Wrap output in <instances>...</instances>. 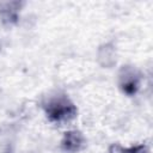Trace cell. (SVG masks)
I'll return each mask as SVG.
<instances>
[{
	"mask_svg": "<svg viewBox=\"0 0 153 153\" xmlns=\"http://www.w3.org/2000/svg\"><path fill=\"white\" fill-rule=\"evenodd\" d=\"M45 114L51 122L66 123L76 116V106L65 96H57L48 100L44 105Z\"/></svg>",
	"mask_w": 153,
	"mask_h": 153,
	"instance_id": "obj_1",
	"label": "cell"
},
{
	"mask_svg": "<svg viewBox=\"0 0 153 153\" xmlns=\"http://www.w3.org/2000/svg\"><path fill=\"white\" fill-rule=\"evenodd\" d=\"M140 74L135 68L123 66L120 72V87L126 94L133 96L140 87Z\"/></svg>",
	"mask_w": 153,
	"mask_h": 153,
	"instance_id": "obj_2",
	"label": "cell"
},
{
	"mask_svg": "<svg viewBox=\"0 0 153 153\" xmlns=\"http://www.w3.org/2000/svg\"><path fill=\"white\" fill-rule=\"evenodd\" d=\"M62 148L66 152H71V153H75L79 152L80 149L84 148L85 146V139L82 136V134L78 130H69L66 131L63 135V139L61 141Z\"/></svg>",
	"mask_w": 153,
	"mask_h": 153,
	"instance_id": "obj_3",
	"label": "cell"
},
{
	"mask_svg": "<svg viewBox=\"0 0 153 153\" xmlns=\"http://www.w3.org/2000/svg\"><path fill=\"white\" fill-rule=\"evenodd\" d=\"M109 153H148V147L146 145H137L130 148H123L118 145H111Z\"/></svg>",
	"mask_w": 153,
	"mask_h": 153,
	"instance_id": "obj_4",
	"label": "cell"
},
{
	"mask_svg": "<svg viewBox=\"0 0 153 153\" xmlns=\"http://www.w3.org/2000/svg\"><path fill=\"white\" fill-rule=\"evenodd\" d=\"M7 8H2L1 10V16L4 18L5 22L7 23H13L16 22L17 19V14H18V10H12V7L14 6V2H7V4H4Z\"/></svg>",
	"mask_w": 153,
	"mask_h": 153,
	"instance_id": "obj_5",
	"label": "cell"
}]
</instances>
